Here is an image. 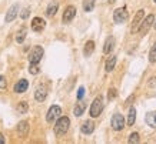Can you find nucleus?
Segmentation results:
<instances>
[{"mask_svg": "<svg viewBox=\"0 0 156 144\" xmlns=\"http://www.w3.org/2000/svg\"><path fill=\"white\" fill-rule=\"evenodd\" d=\"M43 53H44V51H43L42 46H34L33 49H32V51L29 53V61L39 64L40 60H42V57H43Z\"/></svg>", "mask_w": 156, "mask_h": 144, "instance_id": "nucleus-5", "label": "nucleus"}, {"mask_svg": "<svg viewBox=\"0 0 156 144\" xmlns=\"http://www.w3.org/2000/svg\"><path fill=\"white\" fill-rule=\"evenodd\" d=\"M143 14H145V10H137L136 16H135V19L132 22V29H130L132 33L137 32V29H139V26H140V23H142V20H143Z\"/></svg>", "mask_w": 156, "mask_h": 144, "instance_id": "nucleus-10", "label": "nucleus"}, {"mask_svg": "<svg viewBox=\"0 0 156 144\" xmlns=\"http://www.w3.org/2000/svg\"><path fill=\"white\" fill-rule=\"evenodd\" d=\"M29 14H30V10H29V9H23V10H22V13H20V17H22L23 20H26L29 17Z\"/></svg>", "mask_w": 156, "mask_h": 144, "instance_id": "nucleus-30", "label": "nucleus"}, {"mask_svg": "<svg viewBox=\"0 0 156 144\" xmlns=\"http://www.w3.org/2000/svg\"><path fill=\"white\" fill-rule=\"evenodd\" d=\"M146 124L151 125V127H153V129H156V111H151L146 114Z\"/></svg>", "mask_w": 156, "mask_h": 144, "instance_id": "nucleus-18", "label": "nucleus"}, {"mask_svg": "<svg viewBox=\"0 0 156 144\" xmlns=\"http://www.w3.org/2000/svg\"><path fill=\"white\" fill-rule=\"evenodd\" d=\"M149 61L151 63H156V43L152 46L151 51H149Z\"/></svg>", "mask_w": 156, "mask_h": 144, "instance_id": "nucleus-26", "label": "nucleus"}, {"mask_svg": "<svg viewBox=\"0 0 156 144\" xmlns=\"http://www.w3.org/2000/svg\"><path fill=\"white\" fill-rule=\"evenodd\" d=\"M27 110H29V104L26 101H20L19 104H17V113L24 114V113H27Z\"/></svg>", "mask_w": 156, "mask_h": 144, "instance_id": "nucleus-25", "label": "nucleus"}, {"mask_svg": "<svg viewBox=\"0 0 156 144\" xmlns=\"http://www.w3.org/2000/svg\"><path fill=\"white\" fill-rule=\"evenodd\" d=\"M153 24H155V30H156V23H153Z\"/></svg>", "mask_w": 156, "mask_h": 144, "instance_id": "nucleus-35", "label": "nucleus"}, {"mask_svg": "<svg viewBox=\"0 0 156 144\" xmlns=\"http://www.w3.org/2000/svg\"><path fill=\"white\" fill-rule=\"evenodd\" d=\"M46 97H48V90H46V87L43 86V84H40L37 88H36V91H34V98L37 100V101H44L46 100Z\"/></svg>", "mask_w": 156, "mask_h": 144, "instance_id": "nucleus-11", "label": "nucleus"}, {"mask_svg": "<svg viewBox=\"0 0 156 144\" xmlns=\"http://www.w3.org/2000/svg\"><path fill=\"white\" fill-rule=\"evenodd\" d=\"M83 94H85V88L80 87L79 90H77V98H79V100H82V97H83Z\"/></svg>", "mask_w": 156, "mask_h": 144, "instance_id": "nucleus-32", "label": "nucleus"}, {"mask_svg": "<svg viewBox=\"0 0 156 144\" xmlns=\"http://www.w3.org/2000/svg\"><path fill=\"white\" fill-rule=\"evenodd\" d=\"M39 71H40V69H39V64H36V63H30L29 73H30V74H37Z\"/></svg>", "mask_w": 156, "mask_h": 144, "instance_id": "nucleus-28", "label": "nucleus"}, {"mask_svg": "<svg viewBox=\"0 0 156 144\" xmlns=\"http://www.w3.org/2000/svg\"><path fill=\"white\" fill-rule=\"evenodd\" d=\"M116 96H118L116 88H109V91H108V100H113Z\"/></svg>", "mask_w": 156, "mask_h": 144, "instance_id": "nucleus-29", "label": "nucleus"}, {"mask_svg": "<svg viewBox=\"0 0 156 144\" xmlns=\"http://www.w3.org/2000/svg\"><path fill=\"white\" fill-rule=\"evenodd\" d=\"M128 143H130V144H136V143H139V133H132V134L129 135Z\"/></svg>", "mask_w": 156, "mask_h": 144, "instance_id": "nucleus-27", "label": "nucleus"}, {"mask_svg": "<svg viewBox=\"0 0 156 144\" xmlns=\"http://www.w3.org/2000/svg\"><path fill=\"white\" fill-rule=\"evenodd\" d=\"M115 2H116V0H109V5H113Z\"/></svg>", "mask_w": 156, "mask_h": 144, "instance_id": "nucleus-34", "label": "nucleus"}, {"mask_svg": "<svg viewBox=\"0 0 156 144\" xmlns=\"http://www.w3.org/2000/svg\"><path fill=\"white\" fill-rule=\"evenodd\" d=\"M135 121H136V110L135 107H130L128 113V125H133Z\"/></svg>", "mask_w": 156, "mask_h": 144, "instance_id": "nucleus-20", "label": "nucleus"}, {"mask_svg": "<svg viewBox=\"0 0 156 144\" xmlns=\"http://www.w3.org/2000/svg\"><path fill=\"white\" fill-rule=\"evenodd\" d=\"M115 66H116V56H112L109 57L108 61H106V66H105V69H106V71H113Z\"/></svg>", "mask_w": 156, "mask_h": 144, "instance_id": "nucleus-21", "label": "nucleus"}, {"mask_svg": "<svg viewBox=\"0 0 156 144\" xmlns=\"http://www.w3.org/2000/svg\"><path fill=\"white\" fill-rule=\"evenodd\" d=\"M27 88H29V81L26 79H22L16 83V86H14V91H16V93H24Z\"/></svg>", "mask_w": 156, "mask_h": 144, "instance_id": "nucleus-14", "label": "nucleus"}, {"mask_svg": "<svg viewBox=\"0 0 156 144\" xmlns=\"http://www.w3.org/2000/svg\"><path fill=\"white\" fill-rule=\"evenodd\" d=\"M113 47H115V37H113V36H109V37L106 39V42H105L103 53H105V54H109L110 51L113 50Z\"/></svg>", "mask_w": 156, "mask_h": 144, "instance_id": "nucleus-16", "label": "nucleus"}, {"mask_svg": "<svg viewBox=\"0 0 156 144\" xmlns=\"http://www.w3.org/2000/svg\"><path fill=\"white\" fill-rule=\"evenodd\" d=\"M93 51H95V42H93V40L86 42L85 47H83V54H85V57H90Z\"/></svg>", "mask_w": 156, "mask_h": 144, "instance_id": "nucleus-17", "label": "nucleus"}, {"mask_svg": "<svg viewBox=\"0 0 156 144\" xmlns=\"http://www.w3.org/2000/svg\"><path fill=\"white\" fill-rule=\"evenodd\" d=\"M0 144H5V137H3L2 133H0Z\"/></svg>", "mask_w": 156, "mask_h": 144, "instance_id": "nucleus-33", "label": "nucleus"}, {"mask_svg": "<svg viewBox=\"0 0 156 144\" xmlns=\"http://www.w3.org/2000/svg\"><path fill=\"white\" fill-rule=\"evenodd\" d=\"M110 125H112V129H113L115 131L123 130V127H125V117H123L122 114H119V113L113 114L112 121H110Z\"/></svg>", "mask_w": 156, "mask_h": 144, "instance_id": "nucleus-6", "label": "nucleus"}, {"mask_svg": "<svg viewBox=\"0 0 156 144\" xmlns=\"http://www.w3.org/2000/svg\"><path fill=\"white\" fill-rule=\"evenodd\" d=\"M17 13H19V5H13L7 10V13H6V23L13 22V20L17 17Z\"/></svg>", "mask_w": 156, "mask_h": 144, "instance_id": "nucleus-12", "label": "nucleus"}, {"mask_svg": "<svg viewBox=\"0 0 156 144\" xmlns=\"http://www.w3.org/2000/svg\"><path fill=\"white\" fill-rule=\"evenodd\" d=\"M57 9H59V5H57L56 2H53V3H50L48 7V10H46V14H48L49 17H53L55 14H56Z\"/></svg>", "mask_w": 156, "mask_h": 144, "instance_id": "nucleus-22", "label": "nucleus"}, {"mask_svg": "<svg viewBox=\"0 0 156 144\" xmlns=\"http://www.w3.org/2000/svg\"><path fill=\"white\" fill-rule=\"evenodd\" d=\"M26 33H27V29L26 27H20V30L16 34V42L17 43H23L24 39H26Z\"/></svg>", "mask_w": 156, "mask_h": 144, "instance_id": "nucleus-23", "label": "nucleus"}, {"mask_svg": "<svg viewBox=\"0 0 156 144\" xmlns=\"http://www.w3.org/2000/svg\"><path fill=\"white\" fill-rule=\"evenodd\" d=\"M82 133L83 134H92L93 133V130H95V123L93 121H90V120H87V121H85L83 124H82Z\"/></svg>", "mask_w": 156, "mask_h": 144, "instance_id": "nucleus-15", "label": "nucleus"}, {"mask_svg": "<svg viewBox=\"0 0 156 144\" xmlns=\"http://www.w3.org/2000/svg\"><path fill=\"white\" fill-rule=\"evenodd\" d=\"M76 16V7L75 6H67L66 9H65V12H63V17H62V22L63 23H70L72 20L75 19Z\"/></svg>", "mask_w": 156, "mask_h": 144, "instance_id": "nucleus-8", "label": "nucleus"}, {"mask_svg": "<svg viewBox=\"0 0 156 144\" xmlns=\"http://www.w3.org/2000/svg\"><path fill=\"white\" fill-rule=\"evenodd\" d=\"M69 127H70V120H69V117L60 116L56 120V124H55V134L56 135L66 134L67 130H69Z\"/></svg>", "mask_w": 156, "mask_h": 144, "instance_id": "nucleus-1", "label": "nucleus"}, {"mask_svg": "<svg viewBox=\"0 0 156 144\" xmlns=\"http://www.w3.org/2000/svg\"><path fill=\"white\" fill-rule=\"evenodd\" d=\"M44 27H46L44 19H42V17H34V19L32 20V30H33V32L40 33L44 30Z\"/></svg>", "mask_w": 156, "mask_h": 144, "instance_id": "nucleus-9", "label": "nucleus"}, {"mask_svg": "<svg viewBox=\"0 0 156 144\" xmlns=\"http://www.w3.org/2000/svg\"><path fill=\"white\" fill-rule=\"evenodd\" d=\"M62 114V108L59 106H52L49 108L48 114H46V121L48 123H53V121H56Z\"/></svg>", "mask_w": 156, "mask_h": 144, "instance_id": "nucleus-7", "label": "nucleus"}, {"mask_svg": "<svg viewBox=\"0 0 156 144\" xmlns=\"http://www.w3.org/2000/svg\"><path fill=\"white\" fill-rule=\"evenodd\" d=\"M103 111V97L102 96H98V97L93 100L92 106H90V116L92 117H99Z\"/></svg>", "mask_w": 156, "mask_h": 144, "instance_id": "nucleus-2", "label": "nucleus"}, {"mask_svg": "<svg viewBox=\"0 0 156 144\" xmlns=\"http://www.w3.org/2000/svg\"><path fill=\"white\" fill-rule=\"evenodd\" d=\"M17 133H19L20 137H26L29 134V121H26V120L20 121L19 124H17Z\"/></svg>", "mask_w": 156, "mask_h": 144, "instance_id": "nucleus-13", "label": "nucleus"}, {"mask_svg": "<svg viewBox=\"0 0 156 144\" xmlns=\"http://www.w3.org/2000/svg\"><path fill=\"white\" fill-rule=\"evenodd\" d=\"M129 17V13H128V9L126 7H119L113 12V22L116 24H123Z\"/></svg>", "mask_w": 156, "mask_h": 144, "instance_id": "nucleus-4", "label": "nucleus"}, {"mask_svg": "<svg viewBox=\"0 0 156 144\" xmlns=\"http://www.w3.org/2000/svg\"><path fill=\"white\" fill-rule=\"evenodd\" d=\"M153 2H155V3H156V0H153Z\"/></svg>", "mask_w": 156, "mask_h": 144, "instance_id": "nucleus-36", "label": "nucleus"}, {"mask_svg": "<svg viewBox=\"0 0 156 144\" xmlns=\"http://www.w3.org/2000/svg\"><path fill=\"white\" fill-rule=\"evenodd\" d=\"M153 22H155V16H153V14H149V16H146V17L142 20V23H140L139 29H137L139 34H140V36H145V34L149 32V29L153 26Z\"/></svg>", "mask_w": 156, "mask_h": 144, "instance_id": "nucleus-3", "label": "nucleus"}, {"mask_svg": "<svg viewBox=\"0 0 156 144\" xmlns=\"http://www.w3.org/2000/svg\"><path fill=\"white\" fill-rule=\"evenodd\" d=\"M6 79H5V76H0V88H6Z\"/></svg>", "mask_w": 156, "mask_h": 144, "instance_id": "nucleus-31", "label": "nucleus"}, {"mask_svg": "<svg viewBox=\"0 0 156 144\" xmlns=\"http://www.w3.org/2000/svg\"><path fill=\"white\" fill-rule=\"evenodd\" d=\"M85 110H86V103H83V101H79L77 104L75 106V116L76 117H80L83 113H85Z\"/></svg>", "mask_w": 156, "mask_h": 144, "instance_id": "nucleus-19", "label": "nucleus"}, {"mask_svg": "<svg viewBox=\"0 0 156 144\" xmlns=\"http://www.w3.org/2000/svg\"><path fill=\"white\" fill-rule=\"evenodd\" d=\"M95 7V0H85L83 2V10L85 12H92Z\"/></svg>", "mask_w": 156, "mask_h": 144, "instance_id": "nucleus-24", "label": "nucleus"}]
</instances>
